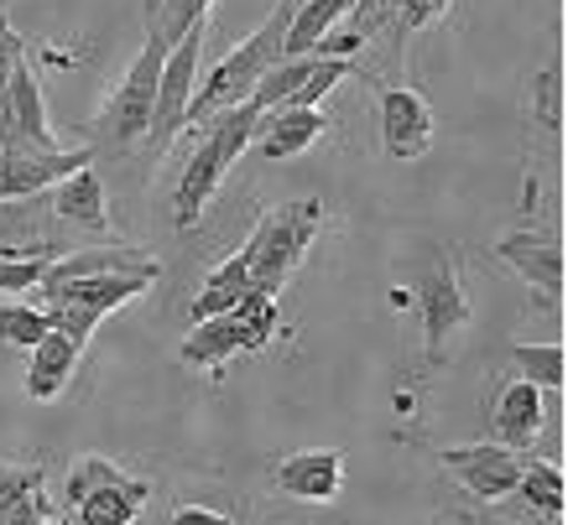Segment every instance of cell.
<instances>
[{"label":"cell","mask_w":568,"mask_h":525,"mask_svg":"<svg viewBox=\"0 0 568 525\" xmlns=\"http://www.w3.org/2000/svg\"><path fill=\"white\" fill-rule=\"evenodd\" d=\"M42 525H73V521H69V515H63V521H52V515H48V521H42Z\"/></svg>","instance_id":"31"},{"label":"cell","mask_w":568,"mask_h":525,"mask_svg":"<svg viewBox=\"0 0 568 525\" xmlns=\"http://www.w3.org/2000/svg\"><path fill=\"white\" fill-rule=\"evenodd\" d=\"M48 208L58 214V224H63V229L100 235L104 224H110V193H104L94 162H89V167H79V172H69L63 183H52L48 187Z\"/></svg>","instance_id":"15"},{"label":"cell","mask_w":568,"mask_h":525,"mask_svg":"<svg viewBox=\"0 0 568 525\" xmlns=\"http://www.w3.org/2000/svg\"><path fill=\"white\" fill-rule=\"evenodd\" d=\"M542 390L527 385V380H506V385L496 390V401H490V426H496V442L500 447H511V453H521V447H532L537 437H542Z\"/></svg>","instance_id":"16"},{"label":"cell","mask_w":568,"mask_h":525,"mask_svg":"<svg viewBox=\"0 0 568 525\" xmlns=\"http://www.w3.org/2000/svg\"><path fill=\"white\" fill-rule=\"evenodd\" d=\"M146 287H156L152 276H136V271H94V276H42L32 291H42V307L58 333H69L79 349L94 339L115 307H125L131 297H141Z\"/></svg>","instance_id":"5"},{"label":"cell","mask_w":568,"mask_h":525,"mask_svg":"<svg viewBox=\"0 0 568 525\" xmlns=\"http://www.w3.org/2000/svg\"><path fill=\"white\" fill-rule=\"evenodd\" d=\"M235 354H256V343L245 333V322L235 312H220V318H199L189 328V339L178 343V359L189 370H224Z\"/></svg>","instance_id":"17"},{"label":"cell","mask_w":568,"mask_h":525,"mask_svg":"<svg viewBox=\"0 0 568 525\" xmlns=\"http://www.w3.org/2000/svg\"><path fill=\"white\" fill-rule=\"evenodd\" d=\"M511 494H521L537 515H564V509H568L564 469H552V463H542V457L521 463V478H517V490H511Z\"/></svg>","instance_id":"23"},{"label":"cell","mask_w":568,"mask_h":525,"mask_svg":"<svg viewBox=\"0 0 568 525\" xmlns=\"http://www.w3.org/2000/svg\"><path fill=\"white\" fill-rule=\"evenodd\" d=\"M146 500H152V484L131 478L100 453L73 457L69 478H63V509L73 525H136Z\"/></svg>","instance_id":"6"},{"label":"cell","mask_w":568,"mask_h":525,"mask_svg":"<svg viewBox=\"0 0 568 525\" xmlns=\"http://www.w3.org/2000/svg\"><path fill=\"white\" fill-rule=\"evenodd\" d=\"M48 494H42V463H0V525H42Z\"/></svg>","instance_id":"20"},{"label":"cell","mask_w":568,"mask_h":525,"mask_svg":"<svg viewBox=\"0 0 568 525\" xmlns=\"http://www.w3.org/2000/svg\"><path fill=\"white\" fill-rule=\"evenodd\" d=\"M511 364L527 385L537 390H568V354L564 343H517L511 349Z\"/></svg>","instance_id":"22"},{"label":"cell","mask_w":568,"mask_h":525,"mask_svg":"<svg viewBox=\"0 0 568 525\" xmlns=\"http://www.w3.org/2000/svg\"><path fill=\"white\" fill-rule=\"evenodd\" d=\"M245 291H251V271H245L241 250H235L224 266H214V271L204 276V287H199V297H193L189 318L193 322H199V318H220V312H230V307L241 302Z\"/></svg>","instance_id":"21"},{"label":"cell","mask_w":568,"mask_h":525,"mask_svg":"<svg viewBox=\"0 0 568 525\" xmlns=\"http://www.w3.org/2000/svg\"><path fill=\"white\" fill-rule=\"evenodd\" d=\"M230 312L245 322V333H251V343H256V349H266V343H272V333H276V297H266V291H245Z\"/></svg>","instance_id":"26"},{"label":"cell","mask_w":568,"mask_h":525,"mask_svg":"<svg viewBox=\"0 0 568 525\" xmlns=\"http://www.w3.org/2000/svg\"><path fill=\"white\" fill-rule=\"evenodd\" d=\"M324 131H328L324 110H266V115L256 120V136H251V146H256L266 162H287V156L318 146V141H324Z\"/></svg>","instance_id":"19"},{"label":"cell","mask_w":568,"mask_h":525,"mask_svg":"<svg viewBox=\"0 0 568 525\" xmlns=\"http://www.w3.org/2000/svg\"><path fill=\"white\" fill-rule=\"evenodd\" d=\"M318 229H324V204L318 198H287V204L266 208L256 219V229H251V239L241 245V260L251 271V291L276 297L287 287L293 271L303 266L308 245L318 239Z\"/></svg>","instance_id":"3"},{"label":"cell","mask_w":568,"mask_h":525,"mask_svg":"<svg viewBox=\"0 0 568 525\" xmlns=\"http://www.w3.org/2000/svg\"><path fill=\"white\" fill-rule=\"evenodd\" d=\"M141 11H146V21H156V11H162V0H141Z\"/></svg>","instance_id":"30"},{"label":"cell","mask_w":568,"mask_h":525,"mask_svg":"<svg viewBox=\"0 0 568 525\" xmlns=\"http://www.w3.org/2000/svg\"><path fill=\"white\" fill-rule=\"evenodd\" d=\"M293 6L297 0H276L256 32L245 37L241 48L230 52V58H220V63L193 84L189 125H204L209 115H220V110H230V104L251 100V89L282 63V42H287V27H293Z\"/></svg>","instance_id":"1"},{"label":"cell","mask_w":568,"mask_h":525,"mask_svg":"<svg viewBox=\"0 0 568 525\" xmlns=\"http://www.w3.org/2000/svg\"><path fill=\"white\" fill-rule=\"evenodd\" d=\"M199 58H204V21L189 27L178 42H168L162 79H156L152 125H146V141H141V156H146V162H156V156L189 131V100H193V84H199Z\"/></svg>","instance_id":"8"},{"label":"cell","mask_w":568,"mask_h":525,"mask_svg":"<svg viewBox=\"0 0 568 525\" xmlns=\"http://www.w3.org/2000/svg\"><path fill=\"white\" fill-rule=\"evenodd\" d=\"M79 354H84V349H79L69 333L48 328V333L27 349V374H21V390H27L32 401H58V395L69 390L73 370H79Z\"/></svg>","instance_id":"18"},{"label":"cell","mask_w":568,"mask_h":525,"mask_svg":"<svg viewBox=\"0 0 568 525\" xmlns=\"http://www.w3.org/2000/svg\"><path fill=\"white\" fill-rule=\"evenodd\" d=\"M256 120L261 110L251 100L230 104V110H220V115H209L204 125V141L193 146V156L183 162V177H178V193H173V224L178 229H193V224L204 219L209 198L220 193V183L230 177V167L241 162V152L251 146V136H256Z\"/></svg>","instance_id":"2"},{"label":"cell","mask_w":568,"mask_h":525,"mask_svg":"<svg viewBox=\"0 0 568 525\" xmlns=\"http://www.w3.org/2000/svg\"><path fill=\"white\" fill-rule=\"evenodd\" d=\"M0 146H27V152H58V136L48 125V104H42V84L21 58L11 79L0 84Z\"/></svg>","instance_id":"10"},{"label":"cell","mask_w":568,"mask_h":525,"mask_svg":"<svg viewBox=\"0 0 568 525\" xmlns=\"http://www.w3.org/2000/svg\"><path fill=\"white\" fill-rule=\"evenodd\" d=\"M381 152L396 156V162H417L428 156L433 146V110L417 89H402V84H381Z\"/></svg>","instance_id":"13"},{"label":"cell","mask_w":568,"mask_h":525,"mask_svg":"<svg viewBox=\"0 0 568 525\" xmlns=\"http://www.w3.org/2000/svg\"><path fill=\"white\" fill-rule=\"evenodd\" d=\"M209 6H214V0H162L156 21H146V27H156V32L168 37V42H178V37L189 32V27H199V21L209 17Z\"/></svg>","instance_id":"27"},{"label":"cell","mask_w":568,"mask_h":525,"mask_svg":"<svg viewBox=\"0 0 568 525\" xmlns=\"http://www.w3.org/2000/svg\"><path fill=\"white\" fill-rule=\"evenodd\" d=\"M162 58H168V37L146 27V48L136 52V63L125 69V79L115 84V94L104 100V110L89 125V146L94 156H131L146 141L152 125V104H156V79H162Z\"/></svg>","instance_id":"4"},{"label":"cell","mask_w":568,"mask_h":525,"mask_svg":"<svg viewBox=\"0 0 568 525\" xmlns=\"http://www.w3.org/2000/svg\"><path fill=\"white\" fill-rule=\"evenodd\" d=\"M496 260L537 291V307H558L568 287V250L552 229H511L496 239Z\"/></svg>","instance_id":"9"},{"label":"cell","mask_w":568,"mask_h":525,"mask_svg":"<svg viewBox=\"0 0 568 525\" xmlns=\"http://www.w3.org/2000/svg\"><path fill=\"white\" fill-rule=\"evenodd\" d=\"M448 0H402V11L392 21V37H386V58H392L396 69H402V48H407V37L433 27V21H444Z\"/></svg>","instance_id":"25"},{"label":"cell","mask_w":568,"mask_h":525,"mask_svg":"<svg viewBox=\"0 0 568 525\" xmlns=\"http://www.w3.org/2000/svg\"><path fill=\"white\" fill-rule=\"evenodd\" d=\"M48 328L52 318L42 302H0V343L6 349H32Z\"/></svg>","instance_id":"24"},{"label":"cell","mask_w":568,"mask_h":525,"mask_svg":"<svg viewBox=\"0 0 568 525\" xmlns=\"http://www.w3.org/2000/svg\"><path fill=\"white\" fill-rule=\"evenodd\" d=\"M413 291H417V312H423V354H428V364H444L454 339L475 318L465 281H459V266H454V255L444 245H428L413 260Z\"/></svg>","instance_id":"7"},{"label":"cell","mask_w":568,"mask_h":525,"mask_svg":"<svg viewBox=\"0 0 568 525\" xmlns=\"http://www.w3.org/2000/svg\"><path fill=\"white\" fill-rule=\"evenodd\" d=\"M272 484L297 505H328L345 484V453L339 447H303L276 463Z\"/></svg>","instance_id":"14"},{"label":"cell","mask_w":568,"mask_h":525,"mask_svg":"<svg viewBox=\"0 0 568 525\" xmlns=\"http://www.w3.org/2000/svg\"><path fill=\"white\" fill-rule=\"evenodd\" d=\"M94 146H58V152H27V146H0V204H17V198H37L52 183H63L69 172L89 167Z\"/></svg>","instance_id":"11"},{"label":"cell","mask_w":568,"mask_h":525,"mask_svg":"<svg viewBox=\"0 0 568 525\" xmlns=\"http://www.w3.org/2000/svg\"><path fill=\"white\" fill-rule=\"evenodd\" d=\"M168 525H235L224 509H209V505H183V509H173V521Z\"/></svg>","instance_id":"29"},{"label":"cell","mask_w":568,"mask_h":525,"mask_svg":"<svg viewBox=\"0 0 568 525\" xmlns=\"http://www.w3.org/2000/svg\"><path fill=\"white\" fill-rule=\"evenodd\" d=\"M21 58H27V48H21V37H17V27H11V17L0 11V84L11 79V69H17Z\"/></svg>","instance_id":"28"},{"label":"cell","mask_w":568,"mask_h":525,"mask_svg":"<svg viewBox=\"0 0 568 525\" xmlns=\"http://www.w3.org/2000/svg\"><path fill=\"white\" fill-rule=\"evenodd\" d=\"M448 474L459 478V490L475 494V500H506L521 478V453L500 447V442H459V447H444L438 453Z\"/></svg>","instance_id":"12"}]
</instances>
